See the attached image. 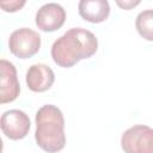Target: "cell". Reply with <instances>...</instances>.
Segmentation results:
<instances>
[{
	"label": "cell",
	"mask_w": 153,
	"mask_h": 153,
	"mask_svg": "<svg viewBox=\"0 0 153 153\" xmlns=\"http://www.w3.org/2000/svg\"><path fill=\"white\" fill-rule=\"evenodd\" d=\"M29 116L18 109H11L5 111L0 118V127L6 137L11 140L24 139L30 130Z\"/></svg>",
	"instance_id": "obj_5"
},
{
	"label": "cell",
	"mask_w": 153,
	"mask_h": 153,
	"mask_svg": "<svg viewBox=\"0 0 153 153\" xmlns=\"http://www.w3.org/2000/svg\"><path fill=\"white\" fill-rule=\"evenodd\" d=\"M8 48L10 51L19 59L32 57L41 48V36L29 27L17 29L10 35Z\"/></svg>",
	"instance_id": "obj_4"
},
{
	"label": "cell",
	"mask_w": 153,
	"mask_h": 153,
	"mask_svg": "<svg viewBox=\"0 0 153 153\" xmlns=\"http://www.w3.org/2000/svg\"><path fill=\"white\" fill-rule=\"evenodd\" d=\"M0 103L6 104L16 100L20 93V85L14 65L5 59L0 60Z\"/></svg>",
	"instance_id": "obj_6"
},
{
	"label": "cell",
	"mask_w": 153,
	"mask_h": 153,
	"mask_svg": "<svg viewBox=\"0 0 153 153\" xmlns=\"http://www.w3.org/2000/svg\"><path fill=\"white\" fill-rule=\"evenodd\" d=\"M35 140L45 152H59L66 145L65 117L62 111L53 105L47 104L36 112Z\"/></svg>",
	"instance_id": "obj_2"
},
{
	"label": "cell",
	"mask_w": 153,
	"mask_h": 153,
	"mask_svg": "<svg viewBox=\"0 0 153 153\" xmlns=\"http://www.w3.org/2000/svg\"><path fill=\"white\" fill-rule=\"evenodd\" d=\"M80 17L90 23H102L110 14L108 0H80L78 5Z\"/></svg>",
	"instance_id": "obj_9"
},
{
	"label": "cell",
	"mask_w": 153,
	"mask_h": 153,
	"mask_svg": "<svg viewBox=\"0 0 153 153\" xmlns=\"http://www.w3.org/2000/svg\"><path fill=\"white\" fill-rule=\"evenodd\" d=\"M65 20L66 11L61 5L56 2H49L39 7L35 17L37 27L44 32H53L59 30L65 24Z\"/></svg>",
	"instance_id": "obj_7"
},
{
	"label": "cell",
	"mask_w": 153,
	"mask_h": 153,
	"mask_svg": "<svg viewBox=\"0 0 153 153\" xmlns=\"http://www.w3.org/2000/svg\"><path fill=\"white\" fill-rule=\"evenodd\" d=\"M97 49L98 39L93 32L82 27H73L53 43L50 54L57 66L69 68L80 60L93 56Z\"/></svg>",
	"instance_id": "obj_1"
},
{
	"label": "cell",
	"mask_w": 153,
	"mask_h": 153,
	"mask_svg": "<svg viewBox=\"0 0 153 153\" xmlns=\"http://www.w3.org/2000/svg\"><path fill=\"white\" fill-rule=\"evenodd\" d=\"M115 2L120 8L129 11V10H133L134 7H136L141 2V0H115Z\"/></svg>",
	"instance_id": "obj_12"
},
{
	"label": "cell",
	"mask_w": 153,
	"mask_h": 153,
	"mask_svg": "<svg viewBox=\"0 0 153 153\" xmlns=\"http://www.w3.org/2000/svg\"><path fill=\"white\" fill-rule=\"evenodd\" d=\"M121 147L127 153H153V129L145 124H135L121 137Z\"/></svg>",
	"instance_id": "obj_3"
},
{
	"label": "cell",
	"mask_w": 153,
	"mask_h": 153,
	"mask_svg": "<svg viewBox=\"0 0 153 153\" xmlns=\"http://www.w3.org/2000/svg\"><path fill=\"white\" fill-rule=\"evenodd\" d=\"M26 4V0H0V7L4 12L14 13L22 10Z\"/></svg>",
	"instance_id": "obj_11"
},
{
	"label": "cell",
	"mask_w": 153,
	"mask_h": 153,
	"mask_svg": "<svg viewBox=\"0 0 153 153\" xmlns=\"http://www.w3.org/2000/svg\"><path fill=\"white\" fill-rule=\"evenodd\" d=\"M135 27L142 38L153 42V10L140 12L135 20Z\"/></svg>",
	"instance_id": "obj_10"
},
{
	"label": "cell",
	"mask_w": 153,
	"mask_h": 153,
	"mask_svg": "<svg viewBox=\"0 0 153 153\" xmlns=\"http://www.w3.org/2000/svg\"><path fill=\"white\" fill-rule=\"evenodd\" d=\"M55 81L53 69L44 63H35L26 72V85L32 92L48 91Z\"/></svg>",
	"instance_id": "obj_8"
}]
</instances>
